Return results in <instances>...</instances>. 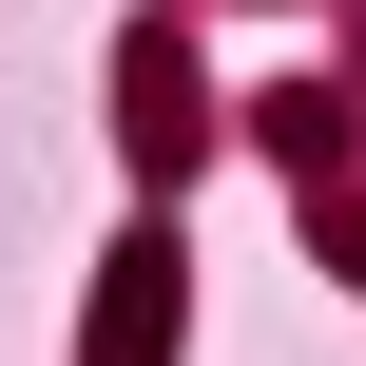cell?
<instances>
[{"mask_svg": "<svg viewBox=\"0 0 366 366\" xmlns=\"http://www.w3.org/2000/svg\"><path fill=\"white\" fill-rule=\"evenodd\" d=\"M97 366H174V232L116 251V290H97Z\"/></svg>", "mask_w": 366, "mask_h": 366, "instance_id": "obj_1", "label": "cell"}]
</instances>
